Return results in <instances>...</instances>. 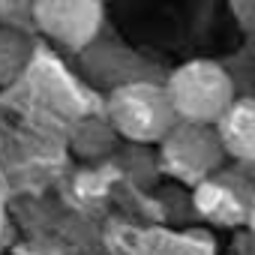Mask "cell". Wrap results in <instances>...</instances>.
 I'll list each match as a JSON object with an SVG mask.
<instances>
[{
    "instance_id": "6da1fadb",
    "label": "cell",
    "mask_w": 255,
    "mask_h": 255,
    "mask_svg": "<svg viewBox=\"0 0 255 255\" xmlns=\"http://www.w3.org/2000/svg\"><path fill=\"white\" fill-rule=\"evenodd\" d=\"M165 93L180 123L216 126L234 105V81L216 60H189L168 75Z\"/></svg>"
},
{
    "instance_id": "7a4b0ae2",
    "label": "cell",
    "mask_w": 255,
    "mask_h": 255,
    "mask_svg": "<svg viewBox=\"0 0 255 255\" xmlns=\"http://www.w3.org/2000/svg\"><path fill=\"white\" fill-rule=\"evenodd\" d=\"M108 123L117 135L132 144H159L177 123L165 87L150 81H129L108 93Z\"/></svg>"
},
{
    "instance_id": "3957f363",
    "label": "cell",
    "mask_w": 255,
    "mask_h": 255,
    "mask_svg": "<svg viewBox=\"0 0 255 255\" xmlns=\"http://www.w3.org/2000/svg\"><path fill=\"white\" fill-rule=\"evenodd\" d=\"M225 150L216 135V126H198V123H174V129L159 141V162L165 174L186 186H201L207 177L222 171Z\"/></svg>"
},
{
    "instance_id": "277c9868",
    "label": "cell",
    "mask_w": 255,
    "mask_h": 255,
    "mask_svg": "<svg viewBox=\"0 0 255 255\" xmlns=\"http://www.w3.org/2000/svg\"><path fill=\"white\" fill-rule=\"evenodd\" d=\"M192 204L198 216L219 228H243L255 207V183L246 171L222 168L192 189Z\"/></svg>"
},
{
    "instance_id": "5b68a950",
    "label": "cell",
    "mask_w": 255,
    "mask_h": 255,
    "mask_svg": "<svg viewBox=\"0 0 255 255\" xmlns=\"http://www.w3.org/2000/svg\"><path fill=\"white\" fill-rule=\"evenodd\" d=\"M33 27L69 51H81L102 27V6L93 0H36Z\"/></svg>"
},
{
    "instance_id": "8992f818",
    "label": "cell",
    "mask_w": 255,
    "mask_h": 255,
    "mask_svg": "<svg viewBox=\"0 0 255 255\" xmlns=\"http://www.w3.org/2000/svg\"><path fill=\"white\" fill-rule=\"evenodd\" d=\"M216 135L225 156L255 165V96H240L216 123Z\"/></svg>"
},
{
    "instance_id": "52a82bcc",
    "label": "cell",
    "mask_w": 255,
    "mask_h": 255,
    "mask_svg": "<svg viewBox=\"0 0 255 255\" xmlns=\"http://www.w3.org/2000/svg\"><path fill=\"white\" fill-rule=\"evenodd\" d=\"M30 57H33L30 33L12 30V27H0V87L15 84L24 75Z\"/></svg>"
},
{
    "instance_id": "ba28073f",
    "label": "cell",
    "mask_w": 255,
    "mask_h": 255,
    "mask_svg": "<svg viewBox=\"0 0 255 255\" xmlns=\"http://www.w3.org/2000/svg\"><path fill=\"white\" fill-rule=\"evenodd\" d=\"M0 27L12 30H30L33 27V3H21V0H0Z\"/></svg>"
},
{
    "instance_id": "9c48e42d",
    "label": "cell",
    "mask_w": 255,
    "mask_h": 255,
    "mask_svg": "<svg viewBox=\"0 0 255 255\" xmlns=\"http://www.w3.org/2000/svg\"><path fill=\"white\" fill-rule=\"evenodd\" d=\"M228 255H255V237H252V234H240V237L231 243Z\"/></svg>"
},
{
    "instance_id": "30bf717a",
    "label": "cell",
    "mask_w": 255,
    "mask_h": 255,
    "mask_svg": "<svg viewBox=\"0 0 255 255\" xmlns=\"http://www.w3.org/2000/svg\"><path fill=\"white\" fill-rule=\"evenodd\" d=\"M249 228H252V231H249V234H252V237H255V207H252V216H249Z\"/></svg>"
}]
</instances>
